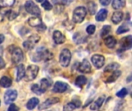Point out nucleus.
<instances>
[{
  "label": "nucleus",
  "mask_w": 132,
  "mask_h": 111,
  "mask_svg": "<svg viewBox=\"0 0 132 111\" xmlns=\"http://www.w3.org/2000/svg\"><path fill=\"white\" fill-rule=\"evenodd\" d=\"M53 57V54L45 48H39L36 53L32 56V60L35 62L40 61H48L50 60Z\"/></svg>",
  "instance_id": "1"
},
{
  "label": "nucleus",
  "mask_w": 132,
  "mask_h": 111,
  "mask_svg": "<svg viewBox=\"0 0 132 111\" xmlns=\"http://www.w3.org/2000/svg\"><path fill=\"white\" fill-rule=\"evenodd\" d=\"M95 29H96V26L94 25H90L87 27V32L89 35H92L94 33Z\"/></svg>",
  "instance_id": "38"
},
{
  "label": "nucleus",
  "mask_w": 132,
  "mask_h": 111,
  "mask_svg": "<svg viewBox=\"0 0 132 111\" xmlns=\"http://www.w3.org/2000/svg\"><path fill=\"white\" fill-rule=\"evenodd\" d=\"M53 39L54 42L56 44H58V45L59 44H63L66 40L64 35L61 32H60L59 30L54 31L53 35Z\"/></svg>",
  "instance_id": "14"
},
{
  "label": "nucleus",
  "mask_w": 132,
  "mask_h": 111,
  "mask_svg": "<svg viewBox=\"0 0 132 111\" xmlns=\"http://www.w3.org/2000/svg\"><path fill=\"white\" fill-rule=\"evenodd\" d=\"M77 105L75 104L74 102H70V103H68L67 104H66L63 107V110H73L77 108Z\"/></svg>",
  "instance_id": "35"
},
{
  "label": "nucleus",
  "mask_w": 132,
  "mask_h": 111,
  "mask_svg": "<svg viewBox=\"0 0 132 111\" xmlns=\"http://www.w3.org/2000/svg\"><path fill=\"white\" fill-rule=\"evenodd\" d=\"M121 75V71H117V70L114 71V73L111 75V76H109V77L107 79L106 83H111L115 82V81L118 79V77H119Z\"/></svg>",
  "instance_id": "23"
},
{
  "label": "nucleus",
  "mask_w": 132,
  "mask_h": 111,
  "mask_svg": "<svg viewBox=\"0 0 132 111\" xmlns=\"http://www.w3.org/2000/svg\"><path fill=\"white\" fill-rule=\"evenodd\" d=\"M87 83V78L84 76H79L75 80V85L78 87H82Z\"/></svg>",
  "instance_id": "26"
},
{
  "label": "nucleus",
  "mask_w": 132,
  "mask_h": 111,
  "mask_svg": "<svg viewBox=\"0 0 132 111\" xmlns=\"http://www.w3.org/2000/svg\"><path fill=\"white\" fill-rule=\"evenodd\" d=\"M37 29L39 31V32H43V31H45L46 29V26L45 25V24H42L41 25H39L38 28H37Z\"/></svg>",
  "instance_id": "41"
},
{
  "label": "nucleus",
  "mask_w": 132,
  "mask_h": 111,
  "mask_svg": "<svg viewBox=\"0 0 132 111\" xmlns=\"http://www.w3.org/2000/svg\"><path fill=\"white\" fill-rule=\"evenodd\" d=\"M85 36L81 35L80 33H76L73 36V40L77 42V44H80L81 42H83L84 41Z\"/></svg>",
  "instance_id": "32"
},
{
  "label": "nucleus",
  "mask_w": 132,
  "mask_h": 111,
  "mask_svg": "<svg viewBox=\"0 0 132 111\" xmlns=\"http://www.w3.org/2000/svg\"><path fill=\"white\" fill-rule=\"evenodd\" d=\"M5 63L4 60H3V59L1 58V56H0V70L3 69V68L5 67Z\"/></svg>",
  "instance_id": "42"
},
{
  "label": "nucleus",
  "mask_w": 132,
  "mask_h": 111,
  "mask_svg": "<svg viewBox=\"0 0 132 111\" xmlns=\"http://www.w3.org/2000/svg\"><path fill=\"white\" fill-rule=\"evenodd\" d=\"M128 94V90L125 89V88H123L121 89V90H119L118 93H117V96L119 97V98H124L125 97V96Z\"/></svg>",
  "instance_id": "36"
},
{
  "label": "nucleus",
  "mask_w": 132,
  "mask_h": 111,
  "mask_svg": "<svg viewBox=\"0 0 132 111\" xmlns=\"http://www.w3.org/2000/svg\"><path fill=\"white\" fill-rule=\"evenodd\" d=\"M105 100V96H102V97H100L94 104H91L90 106V110H99L101 106L103 105V103Z\"/></svg>",
  "instance_id": "17"
},
{
  "label": "nucleus",
  "mask_w": 132,
  "mask_h": 111,
  "mask_svg": "<svg viewBox=\"0 0 132 111\" xmlns=\"http://www.w3.org/2000/svg\"><path fill=\"white\" fill-rule=\"evenodd\" d=\"M4 39H5L4 36H3V35H2V34H0V44L4 41Z\"/></svg>",
  "instance_id": "44"
},
{
  "label": "nucleus",
  "mask_w": 132,
  "mask_h": 111,
  "mask_svg": "<svg viewBox=\"0 0 132 111\" xmlns=\"http://www.w3.org/2000/svg\"><path fill=\"white\" fill-rule=\"evenodd\" d=\"M111 25H104L103 28H102V30H101V37H105L107 36L109 32H111Z\"/></svg>",
  "instance_id": "34"
},
{
  "label": "nucleus",
  "mask_w": 132,
  "mask_h": 111,
  "mask_svg": "<svg viewBox=\"0 0 132 111\" xmlns=\"http://www.w3.org/2000/svg\"><path fill=\"white\" fill-rule=\"evenodd\" d=\"M60 102V100L58 98H56V97H53V98H49L47 99L45 102H43L41 105H39V110H46L47 108H49L50 107H51L52 105L55 104H57Z\"/></svg>",
  "instance_id": "13"
},
{
  "label": "nucleus",
  "mask_w": 132,
  "mask_h": 111,
  "mask_svg": "<svg viewBox=\"0 0 132 111\" xmlns=\"http://www.w3.org/2000/svg\"><path fill=\"white\" fill-rule=\"evenodd\" d=\"M18 96V93L15 90H7L4 95V100H5V104H10L12 102H14L15 100V99L17 98Z\"/></svg>",
  "instance_id": "9"
},
{
  "label": "nucleus",
  "mask_w": 132,
  "mask_h": 111,
  "mask_svg": "<svg viewBox=\"0 0 132 111\" xmlns=\"http://www.w3.org/2000/svg\"><path fill=\"white\" fill-rule=\"evenodd\" d=\"M36 1L37 2H43V0H36Z\"/></svg>",
  "instance_id": "45"
},
{
  "label": "nucleus",
  "mask_w": 132,
  "mask_h": 111,
  "mask_svg": "<svg viewBox=\"0 0 132 111\" xmlns=\"http://www.w3.org/2000/svg\"><path fill=\"white\" fill-rule=\"evenodd\" d=\"M28 23L32 27L38 28L39 25L43 24V22L40 18H39L37 15H35L34 17H31L28 19Z\"/></svg>",
  "instance_id": "15"
},
{
  "label": "nucleus",
  "mask_w": 132,
  "mask_h": 111,
  "mask_svg": "<svg viewBox=\"0 0 132 111\" xmlns=\"http://www.w3.org/2000/svg\"><path fill=\"white\" fill-rule=\"evenodd\" d=\"M104 43H105L107 47H108L110 49H113L116 46L117 41H116V39L113 36H108L104 39Z\"/></svg>",
  "instance_id": "21"
},
{
  "label": "nucleus",
  "mask_w": 132,
  "mask_h": 111,
  "mask_svg": "<svg viewBox=\"0 0 132 111\" xmlns=\"http://www.w3.org/2000/svg\"><path fill=\"white\" fill-rule=\"evenodd\" d=\"M125 6V0H113L112 2V7L116 9H121L123 8Z\"/></svg>",
  "instance_id": "24"
},
{
  "label": "nucleus",
  "mask_w": 132,
  "mask_h": 111,
  "mask_svg": "<svg viewBox=\"0 0 132 111\" xmlns=\"http://www.w3.org/2000/svg\"><path fill=\"white\" fill-rule=\"evenodd\" d=\"M15 0H0V7L5 8V7H9L14 5Z\"/></svg>",
  "instance_id": "31"
},
{
  "label": "nucleus",
  "mask_w": 132,
  "mask_h": 111,
  "mask_svg": "<svg viewBox=\"0 0 132 111\" xmlns=\"http://www.w3.org/2000/svg\"><path fill=\"white\" fill-rule=\"evenodd\" d=\"M25 73H26V70H25V66L22 64L19 65L18 68H17V75H16V80L19 82L20 81L22 78H24L25 76Z\"/></svg>",
  "instance_id": "19"
},
{
  "label": "nucleus",
  "mask_w": 132,
  "mask_h": 111,
  "mask_svg": "<svg viewBox=\"0 0 132 111\" xmlns=\"http://www.w3.org/2000/svg\"><path fill=\"white\" fill-rule=\"evenodd\" d=\"M68 85L63 82H56L54 84V87L53 88V92L57 93H64L68 89Z\"/></svg>",
  "instance_id": "12"
},
{
  "label": "nucleus",
  "mask_w": 132,
  "mask_h": 111,
  "mask_svg": "<svg viewBox=\"0 0 132 111\" xmlns=\"http://www.w3.org/2000/svg\"><path fill=\"white\" fill-rule=\"evenodd\" d=\"M25 8L26 10V12L31 15H37L39 16L40 15V9L31 0H29L26 2L25 4Z\"/></svg>",
  "instance_id": "5"
},
{
  "label": "nucleus",
  "mask_w": 132,
  "mask_h": 111,
  "mask_svg": "<svg viewBox=\"0 0 132 111\" xmlns=\"http://www.w3.org/2000/svg\"><path fill=\"white\" fill-rule=\"evenodd\" d=\"M131 97H132V94H131Z\"/></svg>",
  "instance_id": "47"
},
{
  "label": "nucleus",
  "mask_w": 132,
  "mask_h": 111,
  "mask_svg": "<svg viewBox=\"0 0 132 111\" xmlns=\"http://www.w3.org/2000/svg\"><path fill=\"white\" fill-rule=\"evenodd\" d=\"M52 85V81L46 79V78H44V79H42L40 80V87L44 90V91H46L48 90V88Z\"/></svg>",
  "instance_id": "25"
},
{
  "label": "nucleus",
  "mask_w": 132,
  "mask_h": 111,
  "mask_svg": "<svg viewBox=\"0 0 132 111\" xmlns=\"http://www.w3.org/2000/svg\"><path fill=\"white\" fill-rule=\"evenodd\" d=\"M108 16V10L105 8L101 9L96 15V20L98 22H103L107 19Z\"/></svg>",
  "instance_id": "18"
},
{
  "label": "nucleus",
  "mask_w": 132,
  "mask_h": 111,
  "mask_svg": "<svg viewBox=\"0 0 132 111\" xmlns=\"http://www.w3.org/2000/svg\"><path fill=\"white\" fill-rule=\"evenodd\" d=\"M130 30V28L128 25H126L125 23L122 24L118 29H117V34L118 35H120V34H123V33H125L127 32H128Z\"/></svg>",
  "instance_id": "29"
},
{
  "label": "nucleus",
  "mask_w": 132,
  "mask_h": 111,
  "mask_svg": "<svg viewBox=\"0 0 132 111\" xmlns=\"http://www.w3.org/2000/svg\"><path fill=\"white\" fill-rule=\"evenodd\" d=\"M126 81H127V83H130V82H131L132 81V73H131L128 77H127V79H126Z\"/></svg>",
  "instance_id": "43"
},
{
  "label": "nucleus",
  "mask_w": 132,
  "mask_h": 111,
  "mask_svg": "<svg viewBox=\"0 0 132 111\" xmlns=\"http://www.w3.org/2000/svg\"><path fill=\"white\" fill-rule=\"evenodd\" d=\"M87 15V9L84 6L77 7L73 13V21L75 23L82 22Z\"/></svg>",
  "instance_id": "2"
},
{
  "label": "nucleus",
  "mask_w": 132,
  "mask_h": 111,
  "mask_svg": "<svg viewBox=\"0 0 132 111\" xmlns=\"http://www.w3.org/2000/svg\"><path fill=\"white\" fill-rule=\"evenodd\" d=\"M132 48V36H128L121 39L120 44L121 50H128Z\"/></svg>",
  "instance_id": "10"
},
{
  "label": "nucleus",
  "mask_w": 132,
  "mask_h": 111,
  "mask_svg": "<svg viewBox=\"0 0 132 111\" xmlns=\"http://www.w3.org/2000/svg\"><path fill=\"white\" fill-rule=\"evenodd\" d=\"M111 0H100L101 4L102 5H104V6L108 5L111 3Z\"/></svg>",
  "instance_id": "40"
},
{
  "label": "nucleus",
  "mask_w": 132,
  "mask_h": 111,
  "mask_svg": "<svg viewBox=\"0 0 132 111\" xmlns=\"http://www.w3.org/2000/svg\"><path fill=\"white\" fill-rule=\"evenodd\" d=\"M42 6L46 10H51L53 8V5L50 3V2L48 0H44L43 2L42 3Z\"/></svg>",
  "instance_id": "37"
},
{
  "label": "nucleus",
  "mask_w": 132,
  "mask_h": 111,
  "mask_svg": "<svg viewBox=\"0 0 132 111\" xmlns=\"http://www.w3.org/2000/svg\"><path fill=\"white\" fill-rule=\"evenodd\" d=\"M71 60V53L68 49H63L60 55V63L63 67H67Z\"/></svg>",
  "instance_id": "4"
},
{
  "label": "nucleus",
  "mask_w": 132,
  "mask_h": 111,
  "mask_svg": "<svg viewBox=\"0 0 132 111\" xmlns=\"http://www.w3.org/2000/svg\"><path fill=\"white\" fill-rule=\"evenodd\" d=\"M87 8H88V11L91 15H94L96 13L97 11V4L94 2H90L87 4Z\"/></svg>",
  "instance_id": "30"
},
{
  "label": "nucleus",
  "mask_w": 132,
  "mask_h": 111,
  "mask_svg": "<svg viewBox=\"0 0 132 111\" xmlns=\"http://www.w3.org/2000/svg\"><path fill=\"white\" fill-rule=\"evenodd\" d=\"M78 70L82 73H90L91 72V65L87 59H84L79 65Z\"/></svg>",
  "instance_id": "11"
},
{
  "label": "nucleus",
  "mask_w": 132,
  "mask_h": 111,
  "mask_svg": "<svg viewBox=\"0 0 132 111\" xmlns=\"http://www.w3.org/2000/svg\"><path fill=\"white\" fill-rule=\"evenodd\" d=\"M23 59V53L21 49L15 48L12 52V61L14 64L20 63Z\"/></svg>",
  "instance_id": "7"
},
{
  "label": "nucleus",
  "mask_w": 132,
  "mask_h": 111,
  "mask_svg": "<svg viewBox=\"0 0 132 111\" xmlns=\"http://www.w3.org/2000/svg\"><path fill=\"white\" fill-rule=\"evenodd\" d=\"M119 67H120V65L118 63H112L106 66V68L104 69V72H114V71L117 70Z\"/></svg>",
  "instance_id": "27"
},
{
  "label": "nucleus",
  "mask_w": 132,
  "mask_h": 111,
  "mask_svg": "<svg viewBox=\"0 0 132 111\" xmlns=\"http://www.w3.org/2000/svg\"><path fill=\"white\" fill-rule=\"evenodd\" d=\"M0 104H1V101H0Z\"/></svg>",
  "instance_id": "46"
},
{
  "label": "nucleus",
  "mask_w": 132,
  "mask_h": 111,
  "mask_svg": "<svg viewBox=\"0 0 132 111\" xmlns=\"http://www.w3.org/2000/svg\"><path fill=\"white\" fill-rule=\"evenodd\" d=\"M5 15L7 16V18L9 19V20L12 21V20L15 19L18 16V13H16L15 11L9 10V11H7V12H6Z\"/></svg>",
  "instance_id": "33"
},
{
  "label": "nucleus",
  "mask_w": 132,
  "mask_h": 111,
  "mask_svg": "<svg viewBox=\"0 0 132 111\" xmlns=\"http://www.w3.org/2000/svg\"><path fill=\"white\" fill-rule=\"evenodd\" d=\"M12 81L8 76H2L0 79V86L3 88H9L12 86Z\"/></svg>",
  "instance_id": "20"
},
{
  "label": "nucleus",
  "mask_w": 132,
  "mask_h": 111,
  "mask_svg": "<svg viewBox=\"0 0 132 111\" xmlns=\"http://www.w3.org/2000/svg\"><path fill=\"white\" fill-rule=\"evenodd\" d=\"M39 103V99L36 98V97H32L31 98L26 104V107L28 110H32L34 109Z\"/></svg>",
  "instance_id": "22"
},
{
  "label": "nucleus",
  "mask_w": 132,
  "mask_h": 111,
  "mask_svg": "<svg viewBox=\"0 0 132 111\" xmlns=\"http://www.w3.org/2000/svg\"><path fill=\"white\" fill-rule=\"evenodd\" d=\"M91 62L97 69H101L104 66L105 63V58L100 54H95L91 57Z\"/></svg>",
  "instance_id": "8"
},
{
  "label": "nucleus",
  "mask_w": 132,
  "mask_h": 111,
  "mask_svg": "<svg viewBox=\"0 0 132 111\" xmlns=\"http://www.w3.org/2000/svg\"><path fill=\"white\" fill-rule=\"evenodd\" d=\"M39 67L36 65H30L27 67V69L26 70V73H25V80L29 82V81H32L34 79H36V77L37 76V74L39 73Z\"/></svg>",
  "instance_id": "3"
},
{
  "label": "nucleus",
  "mask_w": 132,
  "mask_h": 111,
  "mask_svg": "<svg viewBox=\"0 0 132 111\" xmlns=\"http://www.w3.org/2000/svg\"><path fill=\"white\" fill-rule=\"evenodd\" d=\"M40 37L36 35V34H33L31 36H29V38L28 39H26V41H24L23 42V47L26 49V50H29L32 49L35 45L39 41Z\"/></svg>",
  "instance_id": "6"
},
{
  "label": "nucleus",
  "mask_w": 132,
  "mask_h": 111,
  "mask_svg": "<svg viewBox=\"0 0 132 111\" xmlns=\"http://www.w3.org/2000/svg\"><path fill=\"white\" fill-rule=\"evenodd\" d=\"M31 90L35 93V94H37V95H42L43 93H44L46 91H44L41 87L40 86H39L38 84H33L31 87Z\"/></svg>",
  "instance_id": "28"
},
{
  "label": "nucleus",
  "mask_w": 132,
  "mask_h": 111,
  "mask_svg": "<svg viewBox=\"0 0 132 111\" xmlns=\"http://www.w3.org/2000/svg\"><path fill=\"white\" fill-rule=\"evenodd\" d=\"M8 110L9 111H15V110H19V107H17L15 104H12L11 105H10V107H9V109H8Z\"/></svg>",
  "instance_id": "39"
},
{
  "label": "nucleus",
  "mask_w": 132,
  "mask_h": 111,
  "mask_svg": "<svg viewBox=\"0 0 132 111\" xmlns=\"http://www.w3.org/2000/svg\"><path fill=\"white\" fill-rule=\"evenodd\" d=\"M123 17H124V14L121 11H117V12H114L111 16V20L113 22V23L114 24H118L120 23L122 19H123Z\"/></svg>",
  "instance_id": "16"
}]
</instances>
